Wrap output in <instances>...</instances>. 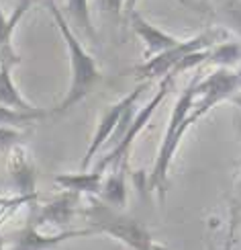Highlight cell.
Returning a JSON list of instances; mask_svg holds the SVG:
<instances>
[{
  "mask_svg": "<svg viewBox=\"0 0 241 250\" xmlns=\"http://www.w3.org/2000/svg\"><path fill=\"white\" fill-rule=\"evenodd\" d=\"M8 172H10V181H13L15 193L17 195H25V197H37L35 191V162L31 152L25 148L23 144H19L17 148L8 152Z\"/></svg>",
  "mask_w": 241,
  "mask_h": 250,
  "instance_id": "10",
  "label": "cell"
},
{
  "mask_svg": "<svg viewBox=\"0 0 241 250\" xmlns=\"http://www.w3.org/2000/svg\"><path fill=\"white\" fill-rule=\"evenodd\" d=\"M149 82L148 80H141L137 86H135L129 95H125L121 101H117L114 105H111L107 111L102 113V117L96 125V129H94V135L90 140V146L86 154H84V158L80 162V168L86 170L88 164H92V160L96 158V154L100 152V148L107 142H114L117 144L121 140V135L125 133V129L129 127V123L133 119V115L137 113V109H135V105H137L139 97L145 92V88H148Z\"/></svg>",
  "mask_w": 241,
  "mask_h": 250,
  "instance_id": "4",
  "label": "cell"
},
{
  "mask_svg": "<svg viewBox=\"0 0 241 250\" xmlns=\"http://www.w3.org/2000/svg\"><path fill=\"white\" fill-rule=\"evenodd\" d=\"M129 19H131V29L135 31V35L143 41L145 49H148V56H158L162 51L170 49L182 41V39H178L170 33H166V31H162L160 27H155L153 23H149L148 19L137 13V10H131Z\"/></svg>",
  "mask_w": 241,
  "mask_h": 250,
  "instance_id": "12",
  "label": "cell"
},
{
  "mask_svg": "<svg viewBox=\"0 0 241 250\" xmlns=\"http://www.w3.org/2000/svg\"><path fill=\"white\" fill-rule=\"evenodd\" d=\"M237 203L241 205V179H239V185H237Z\"/></svg>",
  "mask_w": 241,
  "mask_h": 250,
  "instance_id": "24",
  "label": "cell"
},
{
  "mask_svg": "<svg viewBox=\"0 0 241 250\" xmlns=\"http://www.w3.org/2000/svg\"><path fill=\"white\" fill-rule=\"evenodd\" d=\"M148 250H167L164 244H158V242H151V246L148 248Z\"/></svg>",
  "mask_w": 241,
  "mask_h": 250,
  "instance_id": "22",
  "label": "cell"
},
{
  "mask_svg": "<svg viewBox=\"0 0 241 250\" xmlns=\"http://www.w3.org/2000/svg\"><path fill=\"white\" fill-rule=\"evenodd\" d=\"M239 127H241V121H239Z\"/></svg>",
  "mask_w": 241,
  "mask_h": 250,
  "instance_id": "27",
  "label": "cell"
},
{
  "mask_svg": "<svg viewBox=\"0 0 241 250\" xmlns=\"http://www.w3.org/2000/svg\"><path fill=\"white\" fill-rule=\"evenodd\" d=\"M80 193L76 191H66L61 189L57 197H54L51 201L37 205V201L31 205V215L29 220H33L37 228L43 226H57L61 230H66V226L72 224V220L82 211L80 207Z\"/></svg>",
  "mask_w": 241,
  "mask_h": 250,
  "instance_id": "9",
  "label": "cell"
},
{
  "mask_svg": "<svg viewBox=\"0 0 241 250\" xmlns=\"http://www.w3.org/2000/svg\"><path fill=\"white\" fill-rule=\"evenodd\" d=\"M51 115V109H35V111H20L6 105H0V125H15V127H25L33 125L41 119Z\"/></svg>",
  "mask_w": 241,
  "mask_h": 250,
  "instance_id": "16",
  "label": "cell"
},
{
  "mask_svg": "<svg viewBox=\"0 0 241 250\" xmlns=\"http://www.w3.org/2000/svg\"><path fill=\"white\" fill-rule=\"evenodd\" d=\"M239 88H241V80L235 70L229 68L215 70L204 80H196V99L190 115L194 117V121L203 119L215 105L229 101Z\"/></svg>",
  "mask_w": 241,
  "mask_h": 250,
  "instance_id": "6",
  "label": "cell"
},
{
  "mask_svg": "<svg viewBox=\"0 0 241 250\" xmlns=\"http://www.w3.org/2000/svg\"><path fill=\"white\" fill-rule=\"evenodd\" d=\"M172 80H174V76H166V78H162V82H160V88H158V92L148 101V105L145 107H141L137 113L133 115V119H131V123H129V127L125 129V133L121 135V140L112 146V150L111 152H107L100 158V162L94 166V170L96 172H104V170H109L111 166H125V160H127V156H129V150H131V146H133V142L137 140V135L145 129V125L149 123V119L153 117V113L158 111V107L162 105V101L167 97V92H170V86H172Z\"/></svg>",
  "mask_w": 241,
  "mask_h": 250,
  "instance_id": "5",
  "label": "cell"
},
{
  "mask_svg": "<svg viewBox=\"0 0 241 250\" xmlns=\"http://www.w3.org/2000/svg\"><path fill=\"white\" fill-rule=\"evenodd\" d=\"M235 72H237V76H239V80H241V64L237 66V70H235Z\"/></svg>",
  "mask_w": 241,
  "mask_h": 250,
  "instance_id": "25",
  "label": "cell"
},
{
  "mask_svg": "<svg viewBox=\"0 0 241 250\" xmlns=\"http://www.w3.org/2000/svg\"><path fill=\"white\" fill-rule=\"evenodd\" d=\"M135 4H137V0H127V13L135 10Z\"/></svg>",
  "mask_w": 241,
  "mask_h": 250,
  "instance_id": "23",
  "label": "cell"
},
{
  "mask_svg": "<svg viewBox=\"0 0 241 250\" xmlns=\"http://www.w3.org/2000/svg\"><path fill=\"white\" fill-rule=\"evenodd\" d=\"M208 62L217 64L219 68H231V66H239L241 64V45L239 43H219L213 45L208 51Z\"/></svg>",
  "mask_w": 241,
  "mask_h": 250,
  "instance_id": "18",
  "label": "cell"
},
{
  "mask_svg": "<svg viewBox=\"0 0 241 250\" xmlns=\"http://www.w3.org/2000/svg\"><path fill=\"white\" fill-rule=\"evenodd\" d=\"M213 33H201L196 37H190L186 41H180L178 45L170 47L162 51L158 56H151V60H148L145 64L137 66L133 72L137 74L139 80H155V78H166V76H172L176 66L182 62L184 56H188L190 51H196V49H208L213 47Z\"/></svg>",
  "mask_w": 241,
  "mask_h": 250,
  "instance_id": "7",
  "label": "cell"
},
{
  "mask_svg": "<svg viewBox=\"0 0 241 250\" xmlns=\"http://www.w3.org/2000/svg\"><path fill=\"white\" fill-rule=\"evenodd\" d=\"M57 187L66 191H76L80 195H100V189H102V183H104V174L92 170V172H64V174H57L56 181H54Z\"/></svg>",
  "mask_w": 241,
  "mask_h": 250,
  "instance_id": "13",
  "label": "cell"
},
{
  "mask_svg": "<svg viewBox=\"0 0 241 250\" xmlns=\"http://www.w3.org/2000/svg\"><path fill=\"white\" fill-rule=\"evenodd\" d=\"M229 101H231V103H233V105H235V107H237V109L241 111V88H239V90H237V92H235V95H233L231 99H229Z\"/></svg>",
  "mask_w": 241,
  "mask_h": 250,
  "instance_id": "21",
  "label": "cell"
},
{
  "mask_svg": "<svg viewBox=\"0 0 241 250\" xmlns=\"http://www.w3.org/2000/svg\"><path fill=\"white\" fill-rule=\"evenodd\" d=\"M225 250H231V248H229V246H227V248H225Z\"/></svg>",
  "mask_w": 241,
  "mask_h": 250,
  "instance_id": "26",
  "label": "cell"
},
{
  "mask_svg": "<svg viewBox=\"0 0 241 250\" xmlns=\"http://www.w3.org/2000/svg\"><path fill=\"white\" fill-rule=\"evenodd\" d=\"M100 6L104 10H109L111 15L119 17L123 8H127V0H100Z\"/></svg>",
  "mask_w": 241,
  "mask_h": 250,
  "instance_id": "20",
  "label": "cell"
},
{
  "mask_svg": "<svg viewBox=\"0 0 241 250\" xmlns=\"http://www.w3.org/2000/svg\"><path fill=\"white\" fill-rule=\"evenodd\" d=\"M68 15L76 29L86 33L90 39L96 37V31H94V23L90 17V0H68Z\"/></svg>",
  "mask_w": 241,
  "mask_h": 250,
  "instance_id": "17",
  "label": "cell"
},
{
  "mask_svg": "<svg viewBox=\"0 0 241 250\" xmlns=\"http://www.w3.org/2000/svg\"><path fill=\"white\" fill-rule=\"evenodd\" d=\"M20 62L19 54L8 47L2 56H0V105L13 107V109H20V111H35L39 107H35L33 103H29L23 92H20L13 80V70Z\"/></svg>",
  "mask_w": 241,
  "mask_h": 250,
  "instance_id": "11",
  "label": "cell"
},
{
  "mask_svg": "<svg viewBox=\"0 0 241 250\" xmlns=\"http://www.w3.org/2000/svg\"><path fill=\"white\" fill-rule=\"evenodd\" d=\"M80 213L84 215L88 228L96 234H107L131 250H148L153 242L151 234L135 217L123 213L121 207L102 201L98 195H90L86 207H82Z\"/></svg>",
  "mask_w": 241,
  "mask_h": 250,
  "instance_id": "2",
  "label": "cell"
},
{
  "mask_svg": "<svg viewBox=\"0 0 241 250\" xmlns=\"http://www.w3.org/2000/svg\"><path fill=\"white\" fill-rule=\"evenodd\" d=\"M98 197L114 207H125V203H127V183H125L123 170L117 168L112 174H109L107 179H104Z\"/></svg>",
  "mask_w": 241,
  "mask_h": 250,
  "instance_id": "15",
  "label": "cell"
},
{
  "mask_svg": "<svg viewBox=\"0 0 241 250\" xmlns=\"http://www.w3.org/2000/svg\"><path fill=\"white\" fill-rule=\"evenodd\" d=\"M47 10L54 23L59 31V35L64 37V43L68 49V60H70V88L66 92V97L61 99V103L57 107L51 109V115H61V113H68L70 109H74L78 103H82L90 92L94 90V86L100 82L102 74L98 70V64L90 51H86L84 43L78 39L76 31L70 27L66 15L59 10V6L56 4V0H47Z\"/></svg>",
  "mask_w": 241,
  "mask_h": 250,
  "instance_id": "1",
  "label": "cell"
},
{
  "mask_svg": "<svg viewBox=\"0 0 241 250\" xmlns=\"http://www.w3.org/2000/svg\"><path fill=\"white\" fill-rule=\"evenodd\" d=\"M96 234L92 228H82V230H61L57 234H45L33 220H29L25 228L6 234L8 250H56L59 244H64L74 238H84Z\"/></svg>",
  "mask_w": 241,
  "mask_h": 250,
  "instance_id": "8",
  "label": "cell"
},
{
  "mask_svg": "<svg viewBox=\"0 0 241 250\" xmlns=\"http://www.w3.org/2000/svg\"><path fill=\"white\" fill-rule=\"evenodd\" d=\"M194 99H196V80L190 82L188 88L178 97L176 105L172 109L170 121H167L162 146L158 150V158H155V162H153V168H151V174H149V189L158 193L162 199H164V193H166L167 172H170V166H172V160H174V156L178 152V146H180L182 138L186 135L188 127L196 123L194 117L190 115Z\"/></svg>",
  "mask_w": 241,
  "mask_h": 250,
  "instance_id": "3",
  "label": "cell"
},
{
  "mask_svg": "<svg viewBox=\"0 0 241 250\" xmlns=\"http://www.w3.org/2000/svg\"><path fill=\"white\" fill-rule=\"evenodd\" d=\"M31 2H33V0H20L10 15H6L2 10V4H0V56H2L8 47H13V35L20 23V19L29 13Z\"/></svg>",
  "mask_w": 241,
  "mask_h": 250,
  "instance_id": "14",
  "label": "cell"
},
{
  "mask_svg": "<svg viewBox=\"0 0 241 250\" xmlns=\"http://www.w3.org/2000/svg\"><path fill=\"white\" fill-rule=\"evenodd\" d=\"M25 138H27V131H23V127L0 125V154H8L19 144H23Z\"/></svg>",
  "mask_w": 241,
  "mask_h": 250,
  "instance_id": "19",
  "label": "cell"
}]
</instances>
